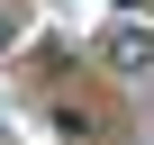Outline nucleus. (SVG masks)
<instances>
[{
	"label": "nucleus",
	"mask_w": 154,
	"mask_h": 145,
	"mask_svg": "<svg viewBox=\"0 0 154 145\" xmlns=\"http://www.w3.org/2000/svg\"><path fill=\"white\" fill-rule=\"evenodd\" d=\"M100 63H109V72H127V82H145V72H154V27L118 18V27L100 36Z\"/></svg>",
	"instance_id": "f257e3e1"
},
{
	"label": "nucleus",
	"mask_w": 154,
	"mask_h": 145,
	"mask_svg": "<svg viewBox=\"0 0 154 145\" xmlns=\"http://www.w3.org/2000/svg\"><path fill=\"white\" fill-rule=\"evenodd\" d=\"M54 127H63L72 145H109V136H118L109 109H91V100H54Z\"/></svg>",
	"instance_id": "f03ea898"
},
{
	"label": "nucleus",
	"mask_w": 154,
	"mask_h": 145,
	"mask_svg": "<svg viewBox=\"0 0 154 145\" xmlns=\"http://www.w3.org/2000/svg\"><path fill=\"white\" fill-rule=\"evenodd\" d=\"M18 36H27V9H18V0H0V54H9Z\"/></svg>",
	"instance_id": "7ed1b4c3"
}]
</instances>
